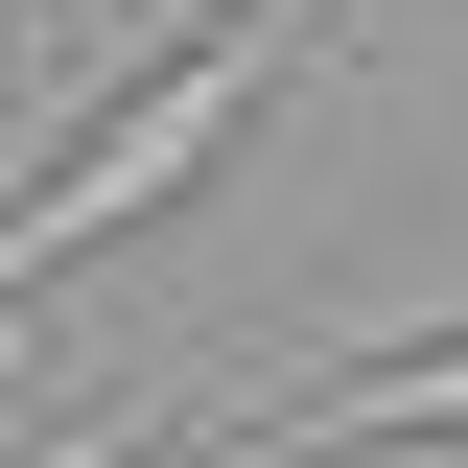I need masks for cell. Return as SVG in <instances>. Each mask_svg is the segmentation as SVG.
<instances>
[{
	"mask_svg": "<svg viewBox=\"0 0 468 468\" xmlns=\"http://www.w3.org/2000/svg\"><path fill=\"white\" fill-rule=\"evenodd\" d=\"M304 445H468V328L351 351V375H304L282 421H211V445H165V468H304Z\"/></svg>",
	"mask_w": 468,
	"mask_h": 468,
	"instance_id": "6da1fadb",
	"label": "cell"
}]
</instances>
